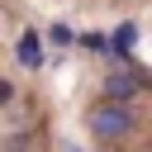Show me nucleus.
<instances>
[{
	"mask_svg": "<svg viewBox=\"0 0 152 152\" xmlns=\"http://www.w3.org/2000/svg\"><path fill=\"white\" fill-rule=\"evenodd\" d=\"M81 43H86L90 52H104V48H114V43H109L104 33H81Z\"/></svg>",
	"mask_w": 152,
	"mask_h": 152,
	"instance_id": "5",
	"label": "nucleus"
},
{
	"mask_svg": "<svg viewBox=\"0 0 152 152\" xmlns=\"http://www.w3.org/2000/svg\"><path fill=\"white\" fill-rule=\"evenodd\" d=\"M138 90H142V81H138L133 71H109V76H104V100H119V104H128Z\"/></svg>",
	"mask_w": 152,
	"mask_h": 152,
	"instance_id": "2",
	"label": "nucleus"
},
{
	"mask_svg": "<svg viewBox=\"0 0 152 152\" xmlns=\"http://www.w3.org/2000/svg\"><path fill=\"white\" fill-rule=\"evenodd\" d=\"M133 38H138V28H133V24H119V28H114V38H109V43H114V48H119V52H128V48H133Z\"/></svg>",
	"mask_w": 152,
	"mask_h": 152,
	"instance_id": "4",
	"label": "nucleus"
},
{
	"mask_svg": "<svg viewBox=\"0 0 152 152\" xmlns=\"http://www.w3.org/2000/svg\"><path fill=\"white\" fill-rule=\"evenodd\" d=\"M14 57H19V66H24V71H38V66H43V38H38V28L19 33V43H14Z\"/></svg>",
	"mask_w": 152,
	"mask_h": 152,
	"instance_id": "3",
	"label": "nucleus"
},
{
	"mask_svg": "<svg viewBox=\"0 0 152 152\" xmlns=\"http://www.w3.org/2000/svg\"><path fill=\"white\" fill-rule=\"evenodd\" d=\"M52 43H62V48H66V43H71V28H66V24H52Z\"/></svg>",
	"mask_w": 152,
	"mask_h": 152,
	"instance_id": "6",
	"label": "nucleus"
},
{
	"mask_svg": "<svg viewBox=\"0 0 152 152\" xmlns=\"http://www.w3.org/2000/svg\"><path fill=\"white\" fill-rule=\"evenodd\" d=\"M128 128H133V109H128V104L104 100V104L90 109V133H95L100 142H114V138H124Z\"/></svg>",
	"mask_w": 152,
	"mask_h": 152,
	"instance_id": "1",
	"label": "nucleus"
}]
</instances>
